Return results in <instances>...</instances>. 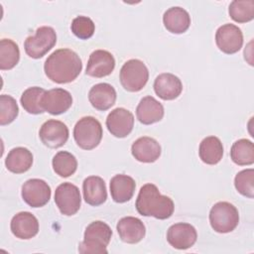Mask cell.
<instances>
[{
	"mask_svg": "<svg viewBox=\"0 0 254 254\" xmlns=\"http://www.w3.org/2000/svg\"><path fill=\"white\" fill-rule=\"evenodd\" d=\"M83 198L86 203L97 206L105 202L107 198L106 186L100 177L90 176L87 177L82 184Z\"/></svg>",
	"mask_w": 254,
	"mask_h": 254,
	"instance_id": "obj_22",
	"label": "cell"
},
{
	"mask_svg": "<svg viewBox=\"0 0 254 254\" xmlns=\"http://www.w3.org/2000/svg\"><path fill=\"white\" fill-rule=\"evenodd\" d=\"M135 206L141 215L153 216L157 219L171 217L175 209L172 198L161 194L154 184H146L140 189Z\"/></svg>",
	"mask_w": 254,
	"mask_h": 254,
	"instance_id": "obj_2",
	"label": "cell"
},
{
	"mask_svg": "<svg viewBox=\"0 0 254 254\" xmlns=\"http://www.w3.org/2000/svg\"><path fill=\"white\" fill-rule=\"evenodd\" d=\"M231 160L238 166H247L254 163V145L250 140L239 139L233 143L230 150Z\"/></svg>",
	"mask_w": 254,
	"mask_h": 254,
	"instance_id": "obj_27",
	"label": "cell"
},
{
	"mask_svg": "<svg viewBox=\"0 0 254 254\" xmlns=\"http://www.w3.org/2000/svg\"><path fill=\"white\" fill-rule=\"evenodd\" d=\"M215 42L218 49L228 55L237 53L243 45V34L233 24L220 26L215 33Z\"/></svg>",
	"mask_w": 254,
	"mask_h": 254,
	"instance_id": "obj_11",
	"label": "cell"
},
{
	"mask_svg": "<svg viewBox=\"0 0 254 254\" xmlns=\"http://www.w3.org/2000/svg\"><path fill=\"white\" fill-rule=\"evenodd\" d=\"M33 164L32 153L24 147L13 148L5 159V165L8 171L14 174L27 172Z\"/></svg>",
	"mask_w": 254,
	"mask_h": 254,
	"instance_id": "obj_25",
	"label": "cell"
},
{
	"mask_svg": "<svg viewBox=\"0 0 254 254\" xmlns=\"http://www.w3.org/2000/svg\"><path fill=\"white\" fill-rule=\"evenodd\" d=\"M137 119L145 125L159 122L164 117V107L153 96L143 97L136 108Z\"/></svg>",
	"mask_w": 254,
	"mask_h": 254,
	"instance_id": "obj_21",
	"label": "cell"
},
{
	"mask_svg": "<svg viewBox=\"0 0 254 254\" xmlns=\"http://www.w3.org/2000/svg\"><path fill=\"white\" fill-rule=\"evenodd\" d=\"M88 99L95 109L105 111L114 105L116 101V91L109 83H97L90 88Z\"/></svg>",
	"mask_w": 254,
	"mask_h": 254,
	"instance_id": "obj_20",
	"label": "cell"
},
{
	"mask_svg": "<svg viewBox=\"0 0 254 254\" xmlns=\"http://www.w3.org/2000/svg\"><path fill=\"white\" fill-rule=\"evenodd\" d=\"M57 43V34L52 27L43 26L37 29L35 35L26 38L24 49L32 59H40L51 51Z\"/></svg>",
	"mask_w": 254,
	"mask_h": 254,
	"instance_id": "obj_7",
	"label": "cell"
},
{
	"mask_svg": "<svg viewBox=\"0 0 254 254\" xmlns=\"http://www.w3.org/2000/svg\"><path fill=\"white\" fill-rule=\"evenodd\" d=\"M55 202L64 215L75 214L81 203L79 189L71 183L61 184L55 191Z\"/></svg>",
	"mask_w": 254,
	"mask_h": 254,
	"instance_id": "obj_8",
	"label": "cell"
},
{
	"mask_svg": "<svg viewBox=\"0 0 254 254\" xmlns=\"http://www.w3.org/2000/svg\"><path fill=\"white\" fill-rule=\"evenodd\" d=\"M200 160L207 165H215L220 162L223 156V146L221 141L215 136L204 138L198 149Z\"/></svg>",
	"mask_w": 254,
	"mask_h": 254,
	"instance_id": "obj_26",
	"label": "cell"
},
{
	"mask_svg": "<svg viewBox=\"0 0 254 254\" xmlns=\"http://www.w3.org/2000/svg\"><path fill=\"white\" fill-rule=\"evenodd\" d=\"M51 188L44 180L30 179L22 186V197L31 207L44 206L51 198Z\"/></svg>",
	"mask_w": 254,
	"mask_h": 254,
	"instance_id": "obj_9",
	"label": "cell"
},
{
	"mask_svg": "<svg viewBox=\"0 0 254 254\" xmlns=\"http://www.w3.org/2000/svg\"><path fill=\"white\" fill-rule=\"evenodd\" d=\"M119 78L124 89L137 92L146 85L149 79V70L142 61L132 59L122 65Z\"/></svg>",
	"mask_w": 254,
	"mask_h": 254,
	"instance_id": "obj_6",
	"label": "cell"
},
{
	"mask_svg": "<svg viewBox=\"0 0 254 254\" xmlns=\"http://www.w3.org/2000/svg\"><path fill=\"white\" fill-rule=\"evenodd\" d=\"M229 16L237 23H246L254 18L253 0H234L228 8Z\"/></svg>",
	"mask_w": 254,
	"mask_h": 254,
	"instance_id": "obj_31",
	"label": "cell"
},
{
	"mask_svg": "<svg viewBox=\"0 0 254 254\" xmlns=\"http://www.w3.org/2000/svg\"><path fill=\"white\" fill-rule=\"evenodd\" d=\"M68 128L59 120L50 119L40 128L39 136L42 143L52 149L60 148L65 144L68 139Z\"/></svg>",
	"mask_w": 254,
	"mask_h": 254,
	"instance_id": "obj_10",
	"label": "cell"
},
{
	"mask_svg": "<svg viewBox=\"0 0 254 254\" xmlns=\"http://www.w3.org/2000/svg\"><path fill=\"white\" fill-rule=\"evenodd\" d=\"M53 168L57 175L62 178H67L73 175L77 169L75 157L68 152L60 151L53 158Z\"/></svg>",
	"mask_w": 254,
	"mask_h": 254,
	"instance_id": "obj_29",
	"label": "cell"
},
{
	"mask_svg": "<svg viewBox=\"0 0 254 254\" xmlns=\"http://www.w3.org/2000/svg\"><path fill=\"white\" fill-rule=\"evenodd\" d=\"M106 127L113 136L117 138H124L133 130L134 116L125 108H115L106 118Z\"/></svg>",
	"mask_w": 254,
	"mask_h": 254,
	"instance_id": "obj_12",
	"label": "cell"
},
{
	"mask_svg": "<svg viewBox=\"0 0 254 254\" xmlns=\"http://www.w3.org/2000/svg\"><path fill=\"white\" fill-rule=\"evenodd\" d=\"M10 227L17 238L31 239L39 232V221L31 212L21 211L13 216Z\"/></svg>",
	"mask_w": 254,
	"mask_h": 254,
	"instance_id": "obj_16",
	"label": "cell"
},
{
	"mask_svg": "<svg viewBox=\"0 0 254 254\" xmlns=\"http://www.w3.org/2000/svg\"><path fill=\"white\" fill-rule=\"evenodd\" d=\"M46 75L54 82L68 83L73 81L82 69L79 56L69 49H60L52 53L45 62Z\"/></svg>",
	"mask_w": 254,
	"mask_h": 254,
	"instance_id": "obj_1",
	"label": "cell"
},
{
	"mask_svg": "<svg viewBox=\"0 0 254 254\" xmlns=\"http://www.w3.org/2000/svg\"><path fill=\"white\" fill-rule=\"evenodd\" d=\"M136 188L133 178L119 174L110 180V193L115 202L123 203L130 200Z\"/></svg>",
	"mask_w": 254,
	"mask_h": 254,
	"instance_id": "obj_24",
	"label": "cell"
},
{
	"mask_svg": "<svg viewBox=\"0 0 254 254\" xmlns=\"http://www.w3.org/2000/svg\"><path fill=\"white\" fill-rule=\"evenodd\" d=\"M196 238V230L190 223H175L169 227L167 232V240L170 245L180 250L191 247L195 243Z\"/></svg>",
	"mask_w": 254,
	"mask_h": 254,
	"instance_id": "obj_13",
	"label": "cell"
},
{
	"mask_svg": "<svg viewBox=\"0 0 254 254\" xmlns=\"http://www.w3.org/2000/svg\"><path fill=\"white\" fill-rule=\"evenodd\" d=\"M19 108L14 97L7 94L0 96V124H10L18 116Z\"/></svg>",
	"mask_w": 254,
	"mask_h": 254,
	"instance_id": "obj_32",
	"label": "cell"
},
{
	"mask_svg": "<svg viewBox=\"0 0 254 254\" xmlns=\"http://www.w3.org/2000/svg\"><path fill=\"white\" fill-rule=\"evenodd\" d=\"M72 104L71 94L64 88L46 90L42 97V107L52 115H60L67 111Z\"/></svg>",
	"mask_w": 254,
	"mask_h": 254,
	"instance_id": "obj_14",
	"label": "cell"
},
{
	"mask_svg": "<svg viewBox=\"0 0 254 254\" xmlns=\"http://www.w3.org/2000/svg\"><path fill=\"white\" fill-rule=\"evenodd\" d=\"M20 60L18 45L10 39L0 41V68L1 70L13 68Z\"/></svg>",
	"mask_w": 254,
	"mask_h": 254,
	"instance_id": "obj_28",
	"label": "cell"
},
{
	"mask_svg": "<svg viewBox=\"0 0 254 254\" xmlns=\"http://www.w3.org/2000/svg\"><path fill=\"white\" fill-rule=\"evenodd\" d=\"M112 230L108 224L96 220L91 222L84 231L83 241L79 243V253H107V245L110 242Z\"/></svg>",
	"mask_w": 254,
	"mask_h": 254,
	"instance_id": "obj_3",
	"label": "cell"
},
{
	"mask_svg": "<svg viewBox=\"0 0 254 254\" xmlns=\"http://www.w3.org/2000/svg\"><path fill=\"white\" fill-rule=\"evenodd\" d=\"M254 171L246 169L239 172L234 179V186L239 193L249 198L254 196Z\"/></svg>",
	"mask_w": 254,
	"mask_h": 254,
	"instance_id": "obj_33",
	"label": "cell"
},
{
	"mask_svg": "<svg viewBox=\"0 0 254 254\" xmlns=\"http://www.w3.org/2000/svg\"><path fill=\"white\" fill-rule=\"evenodd\" d=\"M161 151L158 141L148 136L138 138L131 147L133 157L142 163H154L161 156Z\"/></svg>",
	"mask_w": 254,
	"mask_h": 254,
	"instance_id": "obj_19",
	"label": "cell"
},
{
	"mask_svg": "<svg viewBox=\"0 0 254 254\" xmlns=\"http://www.w3.org/2000/svg\"><path fill=\"white\" fill-rule=\"evenodd\" d=\"M46 90L39 86L27 88L21 96V104L23 108L31 114H41L45 112L42 107V97Z\"/></svg>",
	"mask_w": 254,
	"mask_h": 254,
	"instance_id": "obj_30",
	"label": "cell"
},
{
	"mask_svg": "<svg viewBox=\"0 0 254 254\" xmlns=\"http://www.w3.org/2000/svg\"><path fill=\"white\" fill-rule=\"evenodd\" d=\"M165 28L173 34H183L190 26V16L182 7H171L163 16Z\"/></svg>",
	"mask_w": 254,
	"mask_h": 254,
	"instance_id": "obj_23",
	"label": "cell"
},
{
	"mask_svg": "<svg viewBox=\"0 0 254 254\" xmlns=\"http://www.w3.org/2000/svg\"><path fill=\"white\" fill-rule=\"evenodd\" d=\"M71 32L80 40H87L91 38L95 31V25L93 21L85 16L75 17L70 25Z\"/></svg>",
	"mask_w": 254,
	"mask_h": 254,
	"instance_id": "obj_34",
	"label": "cell"
},
{
	"mask_svg": "<svg viewBox=\"0 0 254 254\" xmlns=\"http://www.w3.org/2000/svg\"><path fill=\"white\" fill-rule=\"evenodd\" d=\"M209 222L212 229L218 233L231 232L239 222L238 210L230 202H216L209 211Z\"/></svg>",
	"mask_w": 254,
	"mask_h": 254,
	"instance_id": "obj_5",
	"label": "cell"
},
{
	"mask_svg": "<svg viewBox=\"0 0 254 254\" xmlns=\"http://www.w3.org/2000/svg\"><path fill=\"white\" fill-rule=\"evenodd\" d=\"M115 67V60L113 56L104 50H96L89 56L86 74L93 77H104L109 75Z\"/></svg>",
	"mask_w": 254,
	"mask_h": 254,
	"instance_id": "obj_15",
	"label": "cell"
},
{
	"mask_svg": "<svg viewBox=\"0 0 254 254\" xmlns=\"http://www.w3.org/2000/svg\"><path fill=\"white\" fill-rule=\"evenodd\" d=\"M116 228L121 240L129 244L140 242L146 233L144 223L134 216L122 217L118 221Z\"/></svg>",
	"mask_w": 254,
	"mask_h": 254,
	"instance_id": "obj_17",
	"label": "cell"
},
{
	"mask_svg": "<svg viewBox=\"0 0 254 254\" xmlns=\"http://www.w3.org/2000/svg\"><path fill=\"white\" fill-rule=\"evenodd\" d=\"M102 134L100 122L92 116L80 118L73 128L75 143L83 150H92L97 147L102 139Z\"/></svg>",
	"mask_w": 254,
	"mask_h": 254,
	"instance_id": "obj_4",
	"label": "cell"
},
{
	"mask_svg": "<svg viewBox=\"0 0 254 254\" xmlns=\"http://www.w3.org/2000/svg\"><path fill=\"white\" fill-rule=\"evenodd\" d=\"M154 90L156 94L164 100H173L179 97L183 91L181 79L170 72L159 74L154 81Z\"/></svg>",
	"mask_w": 254,
	"mask_h": 254,
	"instance_id": "obj_18",
	"label": "cell"
}]
</instances>
